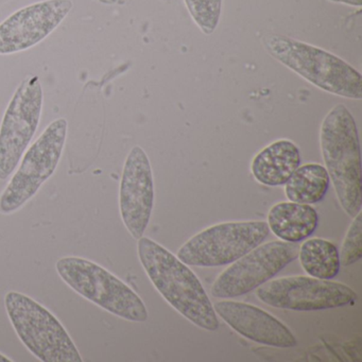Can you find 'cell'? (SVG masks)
Masks as SVG:
<instances>
[{
    "mask_svg": "<svg viewBox=\"0 0 362 362\" xmlns=\"http://www.w3.org/2000/svg\"><path fill=\"white\" fill-rule=\"evenodd\" d=\"M137 251L150 281L170 306L198 327L218 330L219 321L213 303L187 264L148 237L139 239Z\"/></svg>",
    "mask_w": 362,
    "mask_h": 362,
    "instance_id": "6da1fadb",
    "label": "cell"
},
{
    "mask_svg": "<svg viewBox=\"0 0 362 362\" xmlns=\"http://www.w3.org/2000/svg\"><path fill=\"white\" fill-rule=\"evenodd\" d=\"M320 144L339 203L354 218L362 207L361 158L357 124L345 105L328 112L322 122Z\"/></svg>",
    "mask_w": 362,
    "mask_h": 362,
    "instance_id": "7a4b0ae2",
    "label": "cell"
},
{
    "mask_svg": "<svg viewBox=\"0 0 362 362\" xmlns=\"http://www.w3.org/2000/svg\"><path fill=\"white\" fill-rule=\"evenodd\" d=\"M262 44L272 58L320 90L361 100V74L336 54L284 35H264Z\"/></svg>",
    "mask_w": 362,
    "mask_h": 362,
    "instance_id": "3957f363",
    "label": "cell"
},
{
    "mask_svg": "<svg viewBox=\"0 0 362 362\" xmlns=\"http://www.w3.org/2000/svg\"><path fill=\"white\" fill-rule=\"evenodd\" d=\"M6 309L23 344L43 362H82L73 339L43 305L21 292L6 294Z\"/></svg>",
    "mask_w": 362,
    "mask_h": 362,
    "instance_id": "277c9868",
    "label": "cell"
},
{
    "mask_svg": "<svg viewBox=\"0 0 362 362\" xmlns=\"http://www.w3.org/2000/svg\"><path fill=\"white\" fill-rule=\"evenodd\" d=\"M56 268L59 276L74 291L107 313L127 321H147V307L139 294L96 262L81 257H63Z\"/></svg>",
    "mask_w": 362,
    "mask_h": 362,
    "instance_id": "5b68a950",
    "label": "cell"
},
{
    "mask_svg": "<svg viewBox=\"0 0 362 362\" xmlns=\"http://www.w3.org/2000/svg\"><path fill=\"white\" fill-rule=\"evenodd\" d=\"M65 118L52 122L26 150L18 171L0 194V213L10 215L22 209L56 173L66 143Z\"/></svg>",
    "mask_w": 362,
    "mask_h": 362,
    "instance_id": "8992f818",
    "label": "cell"
},
{
    "mask_svg": "<svg viewBox=\"0 0 362 362\" xmlns=\"http://www.w3.org/2000/svg\"><path fill=\"white\" fill-rule=\"evenodd\" d=\"M264 221L226 222L205 228L186 241L177 257L187 266H226L236 262L268 238Z\"/></svg>",
    "mask_w": 362,
    "mask_h": 362,
    "instance_id": "52a82bcc",
    "label": "cell"
},
{
    "mask_svg": "<svg viewBox=\"0 0 362 362\" xmlns=\"http://www.w3.org/2000/svg\"><path fill=\"white\" fill-rule=\"evenodd\" d=\"M44 94L37 76L25 78L12 96L0 126V180L9 179L39 128Z\"/></svg>",
    "mask_w": 362,
    "mask_h": 362,
    "instance_id": "ba28073f",
    "label": "cell"
},
{
    "mask_svg": "<svg viewBox=\"0 0 362 362\" xmlns=\"http://www.w3.org/2000/svg\"><path fill=\"white\" fill-rule=\"evenodd\" d=\"M300 247L286 241H270L254 247L232 262L216 279L211 293L215 298L245 296L276 276L298 256Z\"/></svg>",
    "mask_w": 362,
    "mask_h": 362,
    "instance_id": "9c48e42d",
    "label": "cell"
},
{
    "mask_svg": "<svg viewBox=\"0 0 362 362\" xmlns=\"http://www.w3.org/2000/svg\"><path fill=\"white\" fill-rule=\"evenodd\" d=\"M264 304L294 311H317L354 304L358 296L349 286L311 276H287L268 281L256 290Z\"/></svg>",
    "mask_w": 362,
    "mask_h": 362,
    "instance_id": "30bf717a",
    "label": "cell"
},
{
    "mask_svg": "<svg viewBox=\"0 0 362 362\" xmlns=\"http://www.w3.org/2000/svg\"><path fill=\"white\" fill-rule=\"evenodd\" d=\"M73 7L71 0H44L14 12L0 24V54H18L41 43Z\"/></svg>",
    "mask_w": 362,
    "mask_h": 362,
    "instance_id": "8fae6325",
    "label": "cell"
},
{
    "mask_svg": "<svg viewBox=\"0 0 362 362\" xmlns=\"http://www.w3.org/2000/svg\"><path fill=\"white\" fill-rule=\"evenodd\" d=\"M154 205V182L149 158L143 148L135 146L129 152L119 187V209L131 236H144Z\"/></svg>",
    "mask_w": 362,
    "mask_h": 362,
    "instance_id": "7c38bea8",
    "label": "cell"
},
{
    "mask_svg": "<svg viewBox=\"0 0 362 362\" xmlns=\"http://www.w3.org/2000/svg\"><path fill=\"white\" fill-rule=\"evenodd\" d=\"M213 306L217 315L247 340L279 349H291L298 344L290 328L264 309L228 298Z\"/></svg>",
    "mask_w": 362,
    "mask_h": 362,
    "instance_id": "4fadbf2b",
    "label": "cell"
},
{
    "mask_svg": "<svg viewBox=\"0 0 362 362\" xmlns=\"http://www.w3.org/2000/svg\"><path fill=\"white\" fill-rule=\"evenodd\" d=\"M300 152L289 139H279L260 150L251 163V173L258 183L270 187L285 185L300 166Z\"/></svg>",
    "mask_w": 362,
    "mask_h": 362,
    "instance_id": "5bb4252c",
    "label": "cell"
},
{
    "mask_svg": "<svg viewBox=\"0 0 362 362\" xmlns=\"http://www.w3.org/2000/svg\"><path fill=\"white\" fill-rule=\"evenodd\" d=\"M269 230L281 241L298 243L317 230L319 214L315 207L300 203L279 202L268 213Z\"/></svg>",
    "mask_w": 362,
    "mask_h": 362,
    "instance_id": "9a60e30c",
    "label": "cell"
},
{
    "mask_svg": "<svg viewBox=\"0 0 362 362\" xmlns=\"http://www.w3.org/2000/svg\"><path fill=\"white\" fill-rule=\"evenodd\" d=\"M330 179L323 165L309 163L298 167L285 184L288 200L300 204L321 202L327 194Z\"/></svg>",
    "mask_w": 362,
    "mask_h": 362,
    "instance_id": "2e32d148",
    "label": "cell"
},
{
    "mask_svg": "<svg viewBox=\"0 0 362 362\" xmlns=\"http://www.w3.org/2000/svg\"><path fill=\"white\" fill-rule=\"evenodd\" d=\"M300 266L311 277L332 279L340 271L338 247L332 241L311 238L304 241L298 249Z\"/></svg>",
    "mask_w": 362,
    "mask_h": 362,
    "instance_id": "e0dca14e",
    "label": "cell"
},
{
    "mask_svg": "<svg viewBox=\"0 0 362 362\" xmlns=\"http://www.w3.org/2000/svg\"><path fill=\"white\" fill-rule=\"evenodd\" d=\"M194 22L204 35H211L221 16L222 0H184Z\"/></svg>",
    "mask_w": 362,
    "mask_h": 362,
    "instance_id": "ac0fdd59",
    "label": "cell"
},
{
    "mask_svg": "<svg viewBox=\"0 0 362 362\" xmlns=\"http://www.w3.org/2000/svg\"><path fill=\"white\" fill-rule=\"evenodd\" d=\"M361 211L354 217L342 247H341L340 264L344 267L351 266L362 257V221Z\"/></svg>",
    "mask_w": 362,
    "mask_h": 362,
    "instance_id": "d6986e66",
    "label": "cell"
},
{
    "mask_svg": "<svg viewBox=\"0 0 362 362\" xmlns=\"http://www.w3.org/2000/svg\"><path fill=\"white\" fill-rule=\"evenodd\" d=\"M332 3L342 4V5L351 6V7L360 8L362 5V0H329Z\"/></svg>",
    "mask_w": 362,
    "mask_h": 362,
    "instance_id": "ffe728a7",
    "label": "cell"
},
{
    "mask_svg": "<svg viewBox=\"0 0 362 362\" xmlns=\"http://www.w3.org/2000/svg\"><path fill=\"white\" fill-rule=\"evenodd\" d=\"M13 360L8 358L7 356L3 355V354L0 353V362H12Z\"/></svg>",
    "mask_w": 362,
    "mask_h": 362,
    "instance_id": "44dd1931",
    "label": "cell"
}]
</instances>
